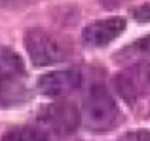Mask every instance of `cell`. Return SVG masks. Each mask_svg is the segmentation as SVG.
I'll return each mask as SVG.
<instances>
[{
	"instance_id": "cell-1",
	"label": "cell",
	"mask_w": 150,
	"mask_h": 141,
	"mask_svg": "<svg viewBox=\"0 0 150 141\" xmlns=\"http://www.w3.org/2000/svg\"><path fill=\"white\" fill-rule=\"evenodd\" d=\"M84 126L91 132H108L120 122V109L103 86H91L82 105Z\"/></svg>"
},
{
	"instance_id": "cell-2",
	"label": "cell",
	"mask_w": 150,
	"mask_h": 141,
	"mask_svg": "<svg viewBox=\"0 0 150 141\" xmlns=\"http://www.w3.org/2000/svg\"><path fill=\"white\" fill-rule=\"evenodd\" d=\"M23 59L10 48L0 46V103H17L23 99Z\"/></svg>"
},
{
	"instance_id": "cell-3",
	"label": "cell",
	"mask_w": 150,
	"mask_h": 141,
	"mask_svg": "<svg viewBox=\"0 0 150 141\" xmlns=\"http://www.w3.org/2000/svg\"><path fill=\"white\" fill-rule=\"evenodd\" d=\"M25 48L30 56V61L38 67L61 63L67 59V52L63 42L55 34L44 29H29L25 33Z\"/></svg>"
},
{
	"instance_id": "cell-4",
	"label": "cell",
	"mask_w": 150,
	"mask_h": 141,
	"mask_svg": "<svg viewBox=\"0 0 150 141\" xmlns=\"http://www.w3.org/2000/svg\"><path fill=\"white\" fill-rule=\"evenodd\" d=\"M80 113L69 101H57L51 103L40 113V120L48 128H51L57 134H70L80 124Z\"/></svg>"
},
{
	"instance_id": "cell-5",
	"label": "cell",
	"mask_w": 150,
	"mask_h": 141,
	"mask_svg": "<svg viewBox=\"0 0 150 141\" xmlns=\"http://www.w3.org/2000/svg\"><path fill=\"white\" fill-rule=\"evenodd\" d=\"M124 31H125V19L120 15H114V17L89 23L82 33V38L88 46H106L112 40H116Z\"/></svg>"
},
{
	"instance_id": "cell-6",
	"label": "cell",
	"mask_w": 150,
	"mask_h": 141,
	"mask_svg": "<svg viewBox=\"0 0 150 141\" xmlns=\"http://www.w3.org/2000/svg\"><path fill=\"white\" fill-rule=\"evenodd\" d=\"M80 73L78 70H53L38 78V92L50 97H61L74 92L80 86Z\"/></svg>"
},
{
	"instance_id": "cell-7",
	"label": "cell",
	"mask_w": 150,
	"mask_h": 141,
	"mask_svg": "<svg viewBox=\"0 0 150 141\" xmlns=\"http://www.w3.org/2000/svg\"><path fill=\"white\" fill-rule=\"evenodd\" d=\"M114 84L125 99H135L139 93L150 88V65H137L127 73H122L114 78Z\"/></svg>"
},
{
	"instance_id": "cell-8",
	"label": "cell",
	"mask_w": 150,
	"mask_h": 141,
	"mask_svg": "<svg viewBox=\"0 0 150 141\" xmlns=\"http://www.w3.org/2000/svg\"><path fill=\"white\" fill-rule=\"evenodd\" d=\"M0 141H48L42 132L34 130L30 126H21V128H15V130L8 132Z\"/></svg>"
},
{
	"instance_id": "cell-9",
	"label": "cell",
	"mask_w": 150,
	"mask_h": 141,
	"mask_svg": "<svg viewBox=\"0 0 150 141\" xmlns=\"http://www.w3.org/2000/svg\"><path fill=\"white\" fill-rule=\"evenodd\" d=\"M120 141H150V130H133L120 137Z\"/></svg>"
},
{
	"instance_id": "cell-10",
	"label": "cell",
	"mask_w": 150,
	"mask_h": 141,
	"mask_svg": "<svg viewBox=\"0 0 150 141\" xmlns=\"http://www.w3.org/2000/svg\"><path fill=\"white\" fill-rule=\"evenodd\" d=\"M133 15H135V19H137V21H141V23L150 21V4H144V6L137 8V10L133 11Z\"/></svg>"
},
{
	"instance_id": "cell-11",
	"label": "cell",
	"mask_w": 150,
	"mask_h": 141,
	"mask_svg": "<svg viewBox=\"0 0 150 141\" xmlns=\"http://www.w3.org/2000/svg\"><path fill=\"white\" fill-rule=\"evenodd\" d=\"M103 4H105L106 8H114V6H120L122 2H125V0H101Z\"/></svg>"
}]
</instances>
